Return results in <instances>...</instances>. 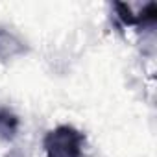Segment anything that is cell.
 <instances>
[{"label": "cell", "mask_w": 157, "mask_h": 157, "mask_svg": "<svg viewBox=\"0 0 157 157\" xmlns=\"http://www.w3.org/2000/svg\"><path fill=\"white\" fill-rule=\"evenodd\" d=\"M43 148L46 157H83L85 133L68 124L57 126L44 135Z\"/></svg>", "instance_id": "cell-1"}, {"label": "cell", "mask_w": 157, "mask_h": 157, "mask_svg": "<svg viewBox=\"0 0 157 157\" xmlns=\"http://www.w3.org/2000/svg\"><path fill=\"white\" fill-rule=\"evenodd\" d=\"M115 17L122 26H146V24H153L157 19V6L155 2H150L140 13H133L131 6L124 4V2H115Z\"/></svg>", "instance_id": "cell-2"}, {"label": "cell", "mask_w": 157, "mask_h": 157, "mask_svg": "<svg viewBox=\"0 0 157 157\" xmlns=\"http://www.w3.org/2000/svg\"><path fill=\"white\" fill-rule=\"evenodd\" d=\"M28 52L26 43L8 26H0V61L6 63Z\"/></svg>", "instance_id": "cell-3"}, {"label": "cell", "mask_w": 157, "mask_h": 157, "mask_svg": "<svg viewBox=\"0 0 157 157\" xmlns=\"http://www.w3.org/2000/svg\"><path fill=\"white\" fill-rule=\"evenodd\" d=\"M19 128H21L19 117L8 107H0V139L13 140L19 133Z\"/></svg>", "instance_id": "cell-4"}, {"label": "cell", "mask_w": 157, "mask_h": 157, "mask_svg": "<svg viewBox=\"0 0 157 157\" xmlns=\"http://www.w3.org/2000/svg\"><path fill=\"white\" fill-rule=\"evenodd\" d=\"M6 157H22V155H21L19 151H11V153H8Z\"/></svg>", "instance_id": "cell-5"}]
</instances>
